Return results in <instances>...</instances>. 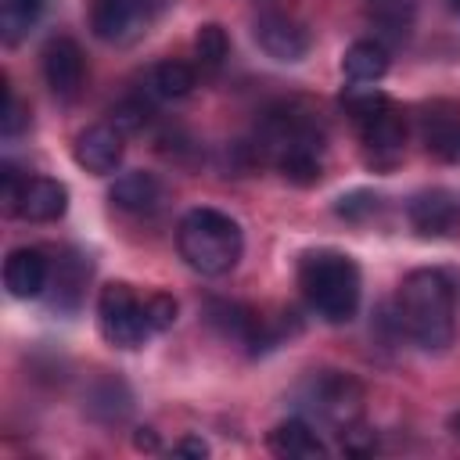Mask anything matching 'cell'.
Segmentation results:
<instances>
[{"instance_id": "1", "label": "cell", "mask_w": 460, "mask_h": 460, "mask_svg": "<svg viewBox=\"0 0 460 460\" xmlns=\"http://www.w3.org/2000/svg\"><path fill=\"white\" fill-rule=\"evenodd\" d=\"M395 323L399 331L428 349L442 352L456 338V288L442 270H413L395 291Z\"/></svg>"}, {"instance_id": "2", "label": "cell", "mask_w": 460, "mask_h": 460, "mask_svg": "<svg viewBox=\"0 0 460 460\" xmlns=\"http://www.w3.org/2000/svg\"><path fill=\"white\" fill-rule=\"evenodd\" d=\"M259 155L280 169L284 180L309 187L323 172V129L309 111H298L291 104L266 111L259 126Z\"/></svg>"}, {"instance_id": "3", "label": "cell", "mask_w": 460, "mask_h": 460, "mask_svg": "<svg viewBox=\"0 0 460 460\" xmlns=\"http://www.w3.org/2000/svg\"><path fill=\"white\" fill-rule=\"evenodd\" d=\"M298 288L309 309L327 323H349L359 309V266L345 252H305L298 262Z\"/></svg>"}, {"instance_id": "4", "label": "cell", "mask_w": 460, "mask_h": 460, "mask_svg": "<svg viewBox=\"0 0 460 460\" xmlns=\"http://www.w3.org/2000/svg\"><path fill=\"white\" fill-rule=\"evenodd\" d=\"M176 248L183 262L201 277H223L244 252L241 226L219 208H190L176 226Z\"/></svg>"}, {"instance_id": "5", "label": "cell", "mask_w": 460, "mask_h": 460, "mask_svg": "<svg viewBox=\"0 0 460 460\" xmlns=\"http://www.w3.org/2000/svg\"><path fill=\"white\" fill-rule=\"evenodd\" d=\"M298 406L320 424L349 431L363 417V385L341 370H316L298 385Z\"/></svg>"}, {"instance_id": "6", "label": "cell", "mask_w": 460, "mask_h": 460, "mask_svg": "<svg viewBox=\"0 0 460 460\" xmlns=\"http://www.w3.org/2000/svg\"><path fill=\"white\" fill-rule=\"evenodd\" d=\"M97 327H101L104 341L115 345V349H140L147 341V334H155L151 320H147V305L122 280L101 288V295H97Z\"/></svg>"}, {"instance_id": "7", "label": "cell", "mask_w": 460, "mask_h": 460, "mask_svg": "<svg viewBox=\"0 0 460 460\" xmlns=\"http://www.w3.org/2000/svg\"><path fill=\"white\" fill-rule=\"evenodd\" d=\"M172 0H93L90 7V29L104 43H133L140 40L151 22L169 7Z\"/></svg>"}, {"instance_id": "8", "label": "cell", "mask_w": 460, "mask_h": 460, "mask_svg": "<svg viewBox=\"0 0 460 460\" xmlns=\"http://www.w3.org/2000/svg\"><path fill=\"white\" fill-rule=\"evenodd\" d=\"M43 79L54 97L72 101L86 83V58L72 36H54L43 47Z\"/></svg>"}, {"instance_id": "9", "label": "cell", "mask_w": 460, "mask_h": 460, "mask_svg": "<svg viewBox=\"0 0 460 460\" xmlns=\"http://www.w3.org/2000/svg\"><path fill=\"white\" fill-rule=\"evenodd\" d=\"M255 43L273 61H302L309 54V29L280 11H266L255 18Z\"/></svg>"}, {"instance_id": "10", "label": "cell", "mask_w": 460, "mask_h": 460, "mask_svg": "<svg viewBox=\"0 0 460 460\" xmlns=\"http://www.w3.org/2000/svg\"><path fill=\"white\" fill-rule=\"evenodd\" d=\"M122 151H126V147H122V129H119V126H108V122L86 126V129L75 137V144H72L75 162H79L86 172H93V176L115 172L119 162H122Z\"/></svg>"}, {"instance_id": "11", "label": "cell", "mask_w": 460, "mask_h": 460, "mask_svg": "<svg viewBox=\"0 0 460 460\" xmlns=\"http://www.w3.org/2000/svg\"><path fill=\"white\" fill-rule=\"evenodd\" d=\"M359 137H363V147L370 155L374 165H392L399 155H402V140H406V126H402V115L392 108V101L359 122Z\"/></svg>"}, {"instance_id": "12", "label": "cell", "mask_w": 460, "mask_h": 460, "mask_svg": "<svg viewBox=\"0 0 460 460\" xmlns=\"http://www.w3.org/2000/svg\"><path fill=\"white\" fill-rule=\"evenodd\" d=\"M50 284V262L40 248H14L4 259V288L14 298H36Z\"/></svg>"}, {"instance_id": "13", "label": "cell", "mask_w": 460, "mask_h": 460, "mask_svg": "<svg viewBox=\"0 0 460 460\" xmlns=\"http://www.w3.org/2000/svg\"><path fill=\"white\" fill-rule=\"evenodd\" d=\"M460 219V205L449 190H420L410 201V223L420 237H446Z\"/></svg>"}, {"instance_id": "14", "label": "cell", "mask_w": 460, "mask_h": 460, "mask_svg": "<svg viewBox=\"0 0 460 460\" xmlns=\"http://www.w3.org/2000/svg\"><path fill=\"white\" fill-rule=\"evenodd\" d=\"M108 198H111L115 208H122V212H129V216H155V212L162 208V201H165V190H162L158 176L137 169V172H122V176L111 183Z\"/></svg>"}, {"instance_id": "15", "label": "cell", "mask_w": 460, "mask_h": 460, "mask_svg": "<svg viewBox=\"0 0 460 460\" xmlns=\"http://www.w3.org/2000/svg\"><path fill=\"white\" fill-rule=\"evenodd\" d=\"M68 208V190L61 180H50V176H32L25 180L22 187V198H18V216L29 219V223H54L61 219Z\"/></svg>"}, {"instance_id": "16", "label": "cell", "mask_w": 460, "mask_h": 460, "mask_svg": "<svg viewBox=\"0 0 460 460\" xmlns=\"http://www.w3.org/2000/svg\"><path fill=\"white\" fill-rule=\"evenodd\" d=\"M266 446H270L273 456H284V460H316V456L327 453L323 442H320V435H316V428L309 420H298V417L280 420L266 435Z\"/></svg>"}, {"instance_id": "17", "label": "cell", "mask_w": 460, "mask_h": 460, "mask_svg": "<svg viewBox=\"0 0 460 460\" xmlns=\"http://www.w3.org/2000/svg\"><path fill=\"white\" fill-rule=\"evenodd\" d=\"M86 277H90V262L83 255H75V252H65L50 266V284L47 288H54V305L58 309H75L79 298H83Z\"/></svg>"}, {"instance_id": "18", "label": "cell", "mask_w": 460, "mask_h": 460, "mask_svg": "<svg viewBox=\"0 0 460 460\" xmlns=\"http://www.w3.org/2000/svg\"><path fill=\"white\" fill-rule=\"evenodd\" d=\"M341 72L349 83H377L388 72V50L377 40H356L341 58Z\"/></svg>"}, {"instance_id": "19", "label": "cell", "mask_w": 460, "mask_h": 460, "mask_svg": "<svg viewBox=\"0 0 460 460\" xmlns=\"http://www.w3.org/2000/svg\"><path fill=\"white\" fill-rule=\"evenodd\" d=\"M151 86H155L158 97L180 101V97H187L194 90V68L183 65V61H172V58L169 61H158L155 72H151Z\"/></svg>"}, {"instance_id": "20", "label": "cell", "mask_w": 460, "mask_h": 460, "mask_svg": "<svg viewBox=\"0 0 460 460\" xmlns=\"http://www.w3.org/2000/svg\"><path fill=\"white\" fill-rule=\"evenodd\" d=\"M43 0H0V36L4 43H18L25 29L36 22Z\"/></svg>"}, {"instance_id": "21", "label": "cell", "mask_w": 460, "mask_h": 460, "mask_svg": "<svg viewBox=\"0 0 460 460\" xmlns=\"http://www.w3.org/2000/svg\"><path fill=\"white\" fill-rule=\"evenodd\" d=\"M194 54H198V65L205 72H219L223 61H226V54H230V40H226L223 25H216V22L201 25L198 36H194Z\"/></svg>"}, {"instance_id": "22", "label": "cell", "mask_w": 460, "mask_h": 460, "mask_svg": "<svg viewBox=\"0 0 460 460\" xmlns=\"http://www.w3.org/2000/svg\"><path fill=\"white\" fill-rule=\"evenodd\" d=\"M424 140H428V151H435L442 162H453L460 165V122L453 119H428V129H424Z\"/></svg>"}, {"instance_id": "23", "label": "cell", "mask_w": 460, "mask_h": 460, "mask_svg": "<svg viewBox=\"0 0 460 460\" xmlns=\"http://www.w3.org/2000/svg\"><path fill=\"white\" fill-rule=\"evenodd\" d=\"M388 104V97L381 93V90H374V86H349L345 93H341V108L352 115V122L359 126L363 119H370V115H377L381 108Z\"/></svg>"}, {"instance_id": "24", "label": "cell", "mask_w": 460, "mask_h": 460, "mask_svg": "<svg viewBox=\"0 0 460 460\" xmlns=\"http://www.w3.org/2000/svg\"><path fill=\"white\" fill-rule=\"evenodd\" d=\"M25 180L29 176H18V169L11 162H4V169H0V201H4V212L18 216V198H22Z\"/></svg>"}, {"instance_id": "25", "label": "cell", "mask_w": 460, "mask_h": 460, "mask_svg": "<svg viewBox=\"0 0 460 460\" xmlns=\"http://www.w3.org/2000/svg\"><path fill=\"white\" fill-rule=\"evenodd\" d=\"M29 126V115H25V108L14 101V93L7 90V83H4V108H0V133L4 137H14V133H22Z\"/></svg>"}, {"instance_id": "26", "label": "cell", "mask_w": 460, "mask_h": 460, "mask_svg": "<svg viewBox=\"0 0 460 460\" xmlns=\"http://www.w3.org/2000/svg\"><path fill=\"white\" fill-rule=\"evenodd\" d=\"M144 305H147L151 331H169L176 323V302H172V295H151Z\"/></svg>"}, {"instance_id": "27", "label": "cell", "mask_w": 460, "mask_h": 460, "mask_svg": "<svg viewBox=\"0 0 460 460\" xmlns=\"http://www.w3.org/2000/svg\"><path fill=\"white\" fill-rule=\"evenodd\" d=\"M334 212H338L341 219H363V216L377 212V198L367 194V190H356V194H349V198H338Z\"/></svg>"}, {"instance_id": "28", "label": "cell", "mask_w": 460, "mask_h": 460, "mask_svg": "<svg viewBox=\"0 0 460 460\" xmlns=\"http://www.w3.org/2000/svg\"><path fill=\"white\" fill-rule=\"evenodd\" d=\"M111 115H115V126H119L122 133H126V129H144V122H147V108H144V104H129V101L119 104Z\"/></svg>"}, {"instance_id": "29", "label": "cell", "mask_w": 460, "mask_h": 460, "mask_svg": "<svg viewBox=\"0 0 460 460\" xmlns=\"http://www.w3.org/2000/svg\"><path fill=\"white\" fill-rule=\"evenodd\" d=\"M172 453H180V456H208V446L201 438H180L172 446Z\"/></svg>"}, {"instance_id": "30", "label": "cell", "mask_w": 460, "mask_h": 460, "mask_svg": "<svg viewBox=\"0 0 460 460\" xmlns=\"http://www.w3.org/2000/svg\"><path fill=\"white\" fill-rule=\"evenodd\" d=\"M133 446H137V449H155V446H158V435H155L151 428H140V431L133 435Z\"/></svg>"}, {"instance_id": "31", "label": "cell", "mask_w": 460, "mask_h": 460, "mask_svg": "<svg viewBox=\"0 0 460 460\" xmlns=\"http://www.w3.org/2000/svg\"><path fill=\"white\" fill-rule=\"evenodd\" d=\"M449 431H453V435H456V438H460V410H456V413H453V417H449Z\"/></svg>"}, {"instance_id": "32", "label": "cell", "mask_w": 460, "mask_h": 460, "mask_svg": "<svg viewBox=\"0 0 460 460\" xmlns=\"http://www.w3.org/2000/svg\"><path fill=\"white\" fill-rule=\"evenodd\" d=\"M453 7H456V11H460V0H453Z\"/></svg>"}]
</instances>
